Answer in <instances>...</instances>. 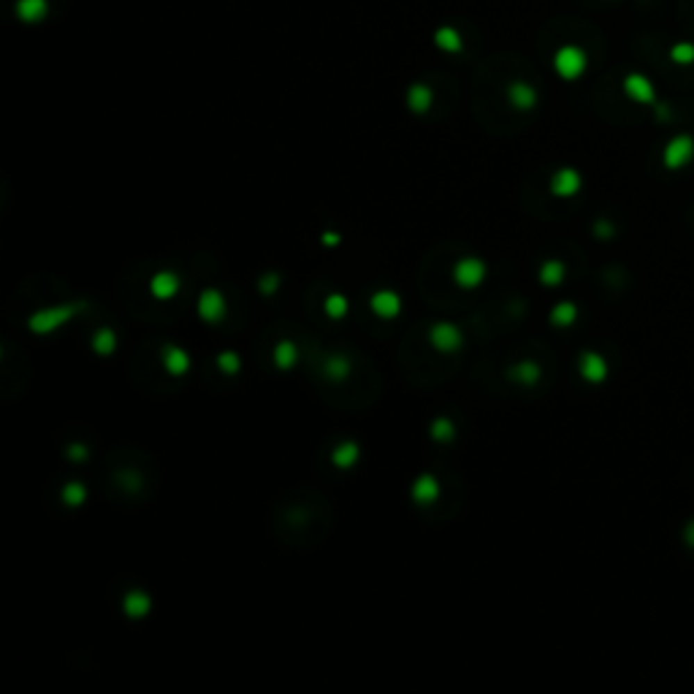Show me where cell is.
<instances>
[{
  "label": "cell",
  "instance_id": "1",
  "mask_svg": "<svg viewBox=\"0 0 694 694\" xmlns=\"http://www.w3.org/2000/svg\"><path fill=\"white\" fill-rule=\"evenodd\" d=\"M84 309V304H60V306H47L38 309L35 315H30L28 326L33 333H55L60 326H65L71 317H76Z\"/></svg>",
  "mask_w": 694,
  "mask_h": 694
},
{
  "label": "cell",
  "instance_id": "2",
  "mask_svg": "<svg viewBox=\"0 0 694 694\" xmlns=\"http://www.w3.org/2000/svg\"><path fill=\"white\" fill-rule=\"evenodd\" d=\"M453 282L461 288V290H477L486 277H488V266L483 258H474V255H464L453 263Z\"/></svg>",
  "mask_w": 694,
  "mask_h": 694
},
{
  "label": "cell",
  "instance_id": "3",
  "mask_svg": "<svg viewBox=\"0 0 694 694\" xmlns=\"http://www.w3.org/2000/svg\"><path fill=\"white\" fill-rule=\"evenodd\" d=\"M429 345L443 353V356H453L464 347V331L456 326V323H447V320H437L434 326H429Z\"/></svg>",
  "mask_w": 694,
  "mask_h": 694
},
{
  "label": "cell",
  "instance_id": "4",
  "mask_svg": "<svg viewBox=\"0 0 694 694\" xmlns=\"http://www.w3.org/2000/svg\"><path fill=\"white\" fill-rule=\"evenodd\" d=\"M195 312H198V317H201L204 323H209V326L222 323L225 315H228V299H225V293L217 290V288H204L201 296H198Z\"/></svg>",
  "mask_w": 694,
  "mask_h": 694
},
{
  "label": "cell",
  "instance_id": "5",
  "mask_svg": "<svg viewBox=\"0 0 694 694\" xmlns=\"http://www.w3.org/2000/svg\"><path fill=\"white\" fill-rule=\"evenodd\" d=\"M179 290H182V277H179L176 272H171V269H160V272H155V274L149 277V293H152V299H158V301H171V299H176Z\"/></svg>",
  "mask_w": 694,
  "mask_h": 694
},
{
  "label": "cell",
  "instance_id": "6",
  "mask_svg": "<svg viewBox=\"0 0 694 694\" xmlns=\"http://www.w3.org/2000/svg\"><path fill=\"white\" fill-rule=\"evenodd\" d=\"M402 296L396 293V290H390V288H380V290H374L372 296H369V309L380 317V320H393V317H399L402 315Z\"/></svg>",
  "mask_w": 694,
  "mask_h": 694
},
{
  "label": "cell",
  "instance_id": "7",
  "mask_svg": "<svg viewBox=\"0 0 694 694\" xmlns=\"http://www.w3.org/2000/svg\"><path fill=\"white\" fill-rule=\"evenodd\" d=\"M160 361L171 377H185L190 372V353L179 345H166L160 353Z\"/></svg>",
  "mask_w": 694,
  "mask_h": 694
},
{
  "label": "cell",
  "instance_id": "8",
  "mask_svg": "<svg viewBox=\"0 0 694 694\" xmlns=\"http://www.w3.org/2000/svg\"><path fill=\"white\" fill-rule=\"evenodd\" d=\"M440 494H443V486H440V480L434 474H420L415 483H413V488H410V497L420 507L434 504V502L440 499Z\"/></svg>",
  "mask_w": 694,
  "mask_h": 694
},
{
  "label": "cell",
  "instance_id": "9",
  "mask_svg": "<svg viewBox=\"0 0 694 694\" xmlns=\"http://www.w3.org/2000/svg\"><path fill=\"white\" fill-rule=\"evenodd\" d=\"M581 190V176L572 171V168H561L556 171L554 179H551V193L559 195V198H570Z\"/></svg>",
  "mask_w": 694,
  "mask_h": 694
},
{
  "label": "cell",
  "instance_id": "10",
  "mask_svg": "<svg viewBox=\"0 0 694 694\" xmlns=\"http://www.w3.org/2000/svg\"><path fill=\"white\" fill-rule=\"evenodd\" d=\"M358 461H361V447L353 443V440H345V443H339L333 447L331 464L336 470H353Z\"/></svg>",
  "mask_w": 694,
  "mask_h": 694
},
{
  "label": "cell",
  "instance_id": "11",
  "mask_svg": "<svg viewBox=\"0 0 694 694\" xmlns=\"http://www.w3.org/2000/svg\"><path fill=\"white\" fill-rule=\"evenodd\" d=\"M122 611H125L128 618H144L147 613L152 611V600H149V594L133 588V591H128V594L122 597Z\"/></svg>",
  "mask_w": 694,
  "mask_h": 694
},
{
  "label": "cell",
  "instance_id": "12",
  "mask_svg": "<svg viewBox=\"0 0 694 694\" xmlns=\"http://www.w3.org/2000/svg\"><path fill=\"white\" fill-rule=\"evenodd\" d=\"M299 361V347H296V342H290V339H282L277 342V347H274V366H277L279 372H290L293 366Z\"/></svg>",
  "mask_w": 694,
  "mask_h": 694
},
{
  "label": "cell",
  "instance_id": "13",
  "mask_svg": "<svg viewBox=\"0 0 694 694\" xmlns=\"http://www.w3.org/2000/svg\"><path fill=\"white\" fill-rule=\"evenodd\" d=\"M540 366L534 361H521V363H513L510 369H507V377L510 380H515V383H521V386H531V383H537L540 380Z\"/></svg>",
  "mask_w": 694,
  "mask_h": 694
},
{
  "label": "cell",
  "instance_id": "14",
  "mask_svg": "<svg viewBox=\"0 0 694 694\" xmlns=\"http://www.w3.org/2000/svg\"><path fill=\"white\" fill-rule=\"evenodd\" d=\"M323 377L331 383H342L350 377V361L345 356H329L323 363Z\"/></svg>",
  "mask_w": 694,
  "mask_h": 694
},
{
  "label": "cell",
  "instance_id": "15",
  "mask_svg": "<svg viewBox=\"0 0 694 694\" xmlns=\"http://www.w3.org/2000/svg\"><path fill=\"white\" fill-rule=\"evenodd\" d=\"M323 312H326V317H331V320L347 317V312H350L347 296H345V293H329V296L323 299Z\"/></svg>",
  "mask_w": 694,
  "mask_h": 694
},
{
  "label": "cell",
  "instance_id": "16",
  "mask_svg": "<svg viewBox=\"0 0 694 694\" xmlns=\"http://www.w3.org/2000/svg\"><path fill=\"white\" fill-rule=\"evenodd\" d=\"M429 437L434 443H453L456 440V426L450 418H434L429 426Z\"/></svg>",
  "mask_w": 694,
  "mask_h": 694
},
{
  "label": "cell",
  "instance_id": "17",
  "mask_svg": "<svg viewBox=\"0 0 694 694\" xmlns=\"http://www.w3.org/2000/svg\"><path fill=\"white\" fill-rule=\"evenodd\" d=\"M92 350L98 356H111L117 350V333L114 329H98L92 333Z\"/></svg>",
  "mask_w": 694,
  "mask_h": 694
},
{
  "label": "cell",
  "instance_id": "18",
  "mask_svg": "<svg viewBox=\"0 0 694 694\" xmlns=\"http://www.w3.org/2000/svg\"><path fill=\"white\" fill-rule=\"evenodd\" d=\"M564 274H567V266L561 261H545L540 266V282L548 285V288H556L564 279Z\"/></svg>",
  "mask_w": 694,
  "mask_h": 694
},
{
  "label": "cell",
  "instance_id": "19",
  "mask_svg": "<svg viewBox=\"0 0 694 694\" xmlns=\"http://www.w3.org/2000/svg\"><path fill=\"white\" fill-rule=\"evenodd\" d=\"M581 374L586 380H602L605 377V363L600 361L594 353H586V356H581Z\"/></svg>",
  "mask_w": 694,
  "mask_h": 694
},
{
  "label": "cell",
  "instance_id": "20",
  "mask_svg": "<svg viewBox=\"0 0 694 694\" xmlns=\"http://www.w3.org/2000/svg\"><path fill=\"white\" fill-rule=\"evenodd\" d=\"M215 363H217V369H220L222 374H239L242 372V356L236 350H222V353H217Z\"/></svg>",
  "mask_w": 694,
  "mask_h": 694
},
{
  "label": "cell",
  "instance_id": "21",
  "mask_svg": "<svg viewBox=\"0 0 694 694\" xmlns=\"http://www.w3.org/2000/svg\"><path fill=\"white\" fill-rule=\"evenodd\" d=\"M559 68H561L564 76H575V74L584 68V55L575 52V49H567L564 55L559 57Z\"/></svg>",
  "mask_w": 694,
  "mask_h": 694
},
{
  "label": "cell",
  "instance_id": "22",
  "mask_svg": "<svg viewBox=\"0 0 694 694\" xmlns=\"http://www.w3.org/2000/svg\"><path fill=\"white\" fill-rule=\"evenodd\" d=\"M575 315H578L575 304H570V301H561V304H556L554 312H551V323H554V326H559V329H564V326H570V323L575 320Z\"/></svg>",
  "mask_w": 694,
  "mask_h": 694
},
{
  "label": "cell",
  "instance_id": "23",
  "mask_svg": "<svg viewBox=\"0 0 694 694\" xmlns=\"http://www.w3.org/2000/svg\"><path fill=\"white\" fill-rule=\"evenodd\" d=\"M60 497H63V502H65L68 507H79V504H84V499H87V488H84L82 483H68V486H63Z\"/></svg>",
  "mask_w": 694,
  "mask_h": 694
},
{
  "label": "cell",
  "instance_id": "24",
  "mask_svg": "<svg viewBox=\"0 0 694 694\" xmlns=\"http://www.w3.org/2000/svg\"><path fill=\"white\" fill-rule=\"evenodd\" d=\"M627 92H632L638 101H651V98H654L651 84L645 82L643 76H629V79H627Z\"/></svg>",
  "mask_w": 694,
  "mask_h": 694
},
{
  "label": "cell",
  "instance_id": "25",
  "mask_svg": "<svg viewBox=\"0 0 694 694\" xmlns=\"http://www.w3.org/2000/svg\"><path fill=\"white\" fill-rule=\"evenodd\" d=\"M513 104H515V106H521V109H529V106L534 104V92L529 90L527 84L515 87V90H513Z\"/></svg>",
  "mask_w": 694,
  "mask_h": 694
},
{
  "label": "cell",
  "instance_id": "26",
  "mask_svg": "<svg viewBox=\"0 0 694 694\" xmlns=\"http://www.w3.org/2000/svg\"><path fill=\"white\" fill-rule=\"evenodd\" d=\"M279 288V277L277 274H263V277L258 279V290L263 293V296H272V293H277Z\"/></svg>",
  "mask_w": 694,
  "mask_h": 694
},
{
  "label": "cell",
  "instance_id": "27",
  "mask_svg": "<svg viewBox=\"0 0 694 694\" xmlns=\"http://www.w3.org/2000/svg\"><path fill=\"white\" fill-rule=\"evenodd\" d=\"M672 60L675 63H694V47L692 44H678L672 49Z\"/></svg>",
  "mask_w": 694,
  "mask_h": 694
},
{
  "label": "cell",
  "instance_id": "28",
  "mask_svg": "<svg viewBox=\"0 0 694 694\" xmlns=\"http://www.w3.org/2000/svg\"><path fill=\"white\" fill-rule=\"evenodd\" d=\"M68 458L71 461H87L90 458V447H84V445H68Z\"/></svg>",
  "mask_w": 694,
  "mask_h": 694
},
{
  "label": "cell",
  "instance_id": "29",
  "mask_svg": "<svg viewBox=\"0 0 694 694\" xmlns=\"http://www.w3.org/2000/svg\"><path fill=\"white\" fill-rule=\"evenodd\" d=\"M320 245H323V247H339V245H342V236H339L336 231H326V233L320 236Z\"/></svg>",
  "mask_w": 694,
  "mask_h": 694
}]
</instances>
